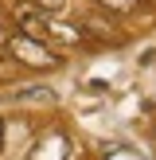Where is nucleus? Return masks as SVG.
<instances>
[{"mask_svg":"<svg viewBox=\"0 0 156 160\" xmlns=\"http://www.w3.org/2000/svg\"><path fill=\"white\" fill-rule=\"evenodd\" d=\"M12 16H16V23L23 28V35L39 39V43H47V39H55V43H78V39H82V31L51 20L47 12H39V8H31V4H16Z\"/></svg>","mask_w":156,"mask_h":160,"instance_id":"obj_1","label":"nucleus"},{"mask_svg":"<svg viewBox=\"0 0 156 160\" xmlns=\"http://www.w3.org/2000/svg\"><path fill=\"white\" fill-rule=\"evenodd\" d=\"M8 51L20 62H27V67H59V59H55L39 39H31V35H12L8 39Z\"/></svg>","mask_w":156,"mask_h":160,"instance_id":"obj_2","label":"nucleus"},{"mask_svg":"<svg viewBox=\"0 0 156 160\" xmlns=\"http://www.w3.org/2000/svg\"><path fill=\"white\" fill-rule=\"evenodd\" d=\"M101 4H105L109 12H133V8H137V0H101Z\"/></svg>","mask_w":156,"mask_h":160,"instance_id":"obj_3","label":"nucleus"},{"mask_svg":"<svg viewBox=\"0 0 156 160\" xmlns=\"http://www.w3.org/2000/svg\"><path fill=\"white\" fill-rule=\"evenodd\" d=\"M0 145H4V125H0Z\"/></svg>","mask_w":156,"mask_h":160,"instance_id":"obj_4","label":"nucleus"},{"mask_svg":"<svg viewBox=\"0 0 156 160\" xmlns=\"http://www.w3.org/2000/svg\"><path fill=\"white\" fill-rule=\"evenodd\" d=\"M0 43H4V28H0Z\"/></svg>","mask_w":156,"mask_h":160,"instance_id":"obj_5","label":"nucleus"}]
</instances>
